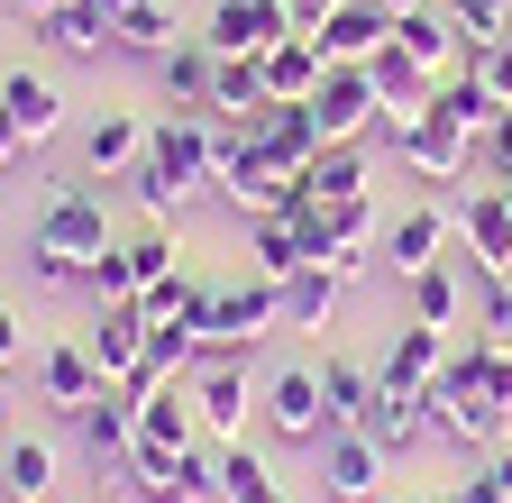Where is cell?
<instances>
[{
	"instance_id": "1",
	"label": "cell",
	"mask_w": 512,
	"mask_h": 503,
	"mask_svg": "<svg viewBox=\"0 0 512 503\" xmlns=\"http://www.w3.org/2000/svg\"><path fill=\"white\" fill-rule=\"evenodd\" d=\"M211 165H220V119L211 110H165V119H147V147H138V165H128V193H138L147 220H174L211 183Z\"/></svg>"
},
{
	"instance_id": "2",
	"label": "cell",
	"mask_w": 512,
	"mask_h": 503,
	"mask_svg": "<svg viewBox=\"0 0 512 503\" xmlns=\"http://www.w3.org/2000/svg\"><path fill=\"white\" fill-rule=\"evenodd\" d=\"M202 357H256L275 330H284V293L256 275V284H211V302H202Z\"/></svg>"
},
{
	"instance_id": "3",
	"label": "cell",
	"mask_w": 512,
	"mask_h": 503,
	"mask_svg": "<svg viewBox=\"0 0 512 503\" xmlns=\"http://www.w3.org/2000/svg\"><path fill=\"white\" fill-rule=\"evenodd\" d=\"M375 138L394 147L421 183H458V174H467V156H476V138H467L439 101H421V110H384V119H375Z\"/></svg>"
},
{
	"instance_id": "4",
	"label": "cell",
	"mask_w": 512,
	"mask_h": 503,
	"mask_svg": "<svg viewBox=\"0 0 512 503\" xmlns=\"http://www.w3.org/2000/svg\"><path fill=\"white\" fill-rule=\"evenodd\" d=\"M421 421H430V439H448V449H476V458H494L512 412H503V403H485V385H476V375L439 366L430 385H421Z\"/></svg>"
},
{
	"instance_id": "5",
	"label": "cell",
	"mask_w": 512,
	"mask_h": 503,
	"mask_svg": "<svg viewBox=\"0 0 512 503\" xmlns=\"http://www.w3.org/2000/svg\"><path fill=\"white\" fill-rule=\"evenodd\" d=\"M256 421H266L284 449H302V458H311L320 439L339 430V421H330V394H320V366H302V357H293V366H275L266 385H256Z\"/></svg>"
},
{
	"instance_id": "6",
	"label": "cell",
	"mask_w": 512,
	"mask_h": 503,
	"mask_svg": "<svg viewBox=\"0 0 512 503\" xmlns=\"http://www.w3.org/2000/svg\"><path fill=\"white\" fill-rule=\"evenodd\" d=\"M28 247H64V257H101L110 247V211H101V183L74 165V174H55V193L37 202L28 220Z\"/></svg>"
},
{
	"instance_id": "7",
	"label": "cell",
	"mask_w": 512,
	"mask_h": 503,
	"mask_svg": "<svg viewBox=\"0 0 512 503\" xmlns=\"http://www.w3.org/2000/svg\"><path fill=\"white\" fill-rule=\"evenodd\" d=\"M119 485L138 494V503H211V449L192 439V449H128V467H119Z\"/></svg>"
},
{
	"instance_id": "8",
	"label": "cell",
	"mask_w": 512,
	"mask_h": 503,
	"mask_svg": "<svg viewBox=\"0 0 512 503\" xmlns=\"http://www.w3.org/2000/svg\"><path fill=\"white\" fill-rule=\"evenodd\" d=\"M384 266H394L403 284L421 275V266H439V257H458V211L448 202H421V211H394L384 220V247H375Z\"/></svg>"
},
{
	"instance_id": "9",
	"label": "cell",
	"mask_w": 512,
	"mask_h": 503,
	"mask_svg": "<svg viewBox=\"0 0 512 503\" xmlns=\"http://www.w3.org/2000/svg\"><path fill=\"white\" fill-rule=\"evenodd\" d=\"M284 37H293V0H211V28H202L211 55H266Z\"/></svg>"
},
{
	"instance_id": "10",
	"label": "cell",
	"mask_w": 512,
	"mask_h": 503,
	"mask_svg": "<svg viewBox=\"0 0 512 503\" xmlns=\"http://www.w3.org/2000/svg\"><path fill=\"white\" fill-rule=\"evenodd\" d=\"M311 119H320V138H375V119H384V92L366 65H330L311 92Z\"/></svg>"
},
{
	"instance_id": "11",
	"label": "cell",
	"mask_w": 512,
	"mask_h": 503,
	"mask_svg": "<svg viewBox=\"0 0 512 503\" xmlns=\"http://www.w3.org/2000/svg\"><path fill=\"white\" fill-rule=\"evenodd\" d=\"M183 394H192V412H202L211 439H238L247 412H256V394H247V357H202V366L183 375Z\"/></svg>"
},
{
	"instance_id": "12",
	"label": "cell",
	"mask_w": 512,
	"mask_h": 503,
	"mask_svg": "<svg viewBox=\"0 0 512 503\" xmlns=\"http://www.w3.org/2000/svg\"><path fill=\"white\" fill-rule=\"evenodd\" d=\"M311 458H320V494L330 503H384V449L366 430H330Z\"/></svg>"
},
{
	"instance_id": "13",
	"label": "cell",
	"mask_w": 512,
	"mask_h": 503,
	"mask_svg": "<svg viewBox=\"0 0 512 503\" xmlns=\"http://www.w3.org/2000/svg\"><path fill=\"white\" fill-rule=\"evenodd\" d=\"M74 439H83L92 467H128V449H138V394H128V385H101L74 412Z\"/></svg>"
},
{
	"instance_id": "14",
	"label": "cell",
	"mask_w": 512,
	"mask_h": 503,
	"mask_svg": "<svg viewBox=\"0 0 512 503\" xmlns=\"http://www.w3.org/2000/svg\"><path fill=\"white\" fill-rule=\"evenodd\" d=\"M247 147L266 156V174H302L311 156H320V119H311V101H266V119L247 129Z\"/></svg>"
},
{
	"instance_id": "15",
	"label": "cell",
	"mask_w": 512,
	"mask_h": 503,
	"mask_svg": "<svg viewBox=\"0 0 512 503\" xmlns=\"http://www.w3.org/2000/svg\"><path fill=\"white\" fill-rule=\"evenodd\" d=\"M458 211V266H503L512 257V193L503 183H485V193H467V202H448Z\"/></svg>"
},
{
	"instance_id": "16",
	"label": "cell",
	"mask_w": 512,
	"mask_h": 503,
	"mask_svg": "<svg viewBox=\"0 0 512 503\" xmlns=\"http://www.w3.org/2000/svg\"><path fill=\"white\" fill-rule=\"evenodd\" d=\"M101 385H110V375L92 366V348H83V339H55V348L37 357V403H46L55 421H74V412H83Z\"/></svg>"
},
{
	"instance_id": "17",
	"label": "cell",
	"mask_w": 512,
	"mask_h": 503,
	"mask_svg": "<svg viewBox=\"0 0 512 503\" xmlns=\"http://www.w3.org/2000/svg\"><path fill=\"white\" fill-rule=\"evenodd\" d=\"M55 485H64L55 439H37V430H0V503H46Z\"/></svg>"
},
{
	"instance_id": "18",
	"label": "cell",
	"mask_w": 512,
	"mask_h": 503,
	"mask_svg": "<svg viewBox=\"0 0 512 503\" xmlns=\"http://www.w3.org/2000/svg\"><path fill=\"white\" fill-rule=\"evenodd\" d=\"M83 348H92V366L110 375V385H128V375H138V348H147V311L138 302H92Z\"/></svg>"
},
{
	"instance_id": "19",
	"label": "cell",
	"mask_w": 512,
	"mask_h": 503,
	"mask_svg": "<svg viewBox=\"0 0 512 503\" xmlns=\"http://www.w3.org/2000/svg\"><path fill=\"white\" fill-rule=\"evenodd\" d=\"M138 147H147V119H138V110H101L92 129H83V147H74V165H83L92 183H128Z\"/></svg>"
},
{
	"instance_id": "20",
	"label": "cell",
	"mask_w": 512,
	"mask_h": 503,
	"mask_svg": "<svg viewBox=\"0 0 512 503\" xmlns=\"http://www.w3.org/2000/svg\"><path fill=\"white\" fill-rule=\"evenodd\" d=\"M311 37H320V55H330V65H366V55L394 37V19H384V0H339V10L320 19Z\"/></svg>"
},
{
	"instance_id": "21",
	"label": "cell",
	"mask_w": 512,
	"mask_h": 503,
	"mask_svg": "<svg viewBox=\"0 0 512 503\" xmlns=\"http://www.w3.org/2000/svg\"><path fill=\"white\" fill-rule=\"evenodd\" d=\"M302 183H311V202H366V183H375V165H366V138H320V156L302 165Z\"/></svg>"
},
{
	"instance_id": "22",
	"label": "cell",
	"mask_w": 512,
	"mask_h": 503,
	"mask_svg": "<svg viewBox=\"0 0 512 503\" xmlns=\"http://www.w3.org/2000/svg\"><path fill=\"white\" fill-rule=\"evenodd\" d=\"M439 366H448V330H430V321H403L394 339H384V357H375V375L403 385V394H421Z\"/></svg>"
},
{
	"instance_id": "23",
	"label": "cell",
	"mask_w": 512,
	"mask_h": 503,
	"mask_svg": "<svg viewBox=\"0 0 512 503\" xmlns=\"http://www.w3.org/2000/svg\"><path fill=\"white\" fill-rule=\"evenodd\" d=\"M256 65H266V101H311V92H320V74H330V55H320V37H311V28H293L284 46L256 55Z\"/></svg>"
},
{
	"instance_id": "24",
	"label": "cell",
	"mask_w": 512,
	"mask_h": 503,
	"mask_svg": "<svg viewBox=\"0 0 512 503\" xmlns=\"http://www.w3.org/2000/svg\"><path fill=\"white\" fill-rule=\"evenodd\" d=\"M211 503H284V485H275V467L247 449V439H220L211 449Z\"/></svg>"
},
{
	"instance_id": "25",
	"label": "cell",
	"mask_w": 512,
	"mask_h": 503,
	"mask_svg": "<svg viewBox=\"0 0 512 503\" xmlns=\"http://www.w3.org/2000/svg\"><path fill=\"white\" fill-rule=\"evenodd\" d=\"M0 110L19 119V138H28V147H46V138L64 129V92H55L46 74H28V65H19V74H0Z\"/></svg>"
},
{
	"instance_id": "26",
	"label": "cell",
	"mask_w": 512,
	"mask_h": 503,
	"mask_svg": "<svg viewBox=\"0 0 512 503\" xmlns=\"http://www.w3.org/2000/svg\"><path fill=\"white\" fill-rule=\"evenodd\" d=\"M211 74H220V55L202 37H183L156 55V83H165V110H211Z\"/></svg>"
},
{
	"instance_id": "27",
	"label": "cell",
	"mask_w": 512,
	"mask_h": 503,
	"mask_svg": "<svg viewBox=\"0 0 512 503\" xmlns=\"http://www.w3.org/2000/svg\"><path fill=\"white\" fill-rule=\"evenodd\" d=\"M357 430L375 439L384 458H403L412 439H430V421H421V394H403V385H384V375H375V403H366V421H357Z\"/></svg>"
},
{
	"instance_id": "28",
	"label": "cell",
	"mask_w": 512,
	"mask_h": 503,
	"mask_svg": "<svg viewBox=\"0 0 512 503\" xmlns=\"http://www.w3.org/2000/svg\"><path fill=\"white\" fill-rule=\"evenodd\" d=\"M394 46L412 55V65H421L430 83H439V74H458V28H448V10H430V0L394 19Z\"/></svg>"
},
{
	"instance_id": "29",
	"label": "cell",
	"mask_w": 512,
	"mask_h": 503,
	"mask_svg": "<svg viewBox=\"0 0 512 503\" xmlns=\"http://www.w3.org/2000/svg\"><path fill=\"white\" fill-rule=\"evenodd\" d=\"M247 266L266 275V284H284V275L311 266V247H302V229H293L284 211H256V220H247Z\"/></svg>"
},
{
	"instance_id": "30",
	"label": "cell",
	"mask_w": 512,
	"mask_h": 503,
	"mask_svg": "<svg viewBox=\"0 0 512 503\" xmlns=\"http://www.w3.org/2000/svg\"><path fill=\"white\" fill-rule=\"evenodd\" d=\"M403 293H412V321H430V330H458V321H467V266H458V257L421 266Z\"/></svg>"
},
{
	"instance_id": "31",
	"label": "cell",
	"mask_w": 512,
	"mask_h": 503,
	"mask_svg": "<svg viewBox=\"0 0 512 503\" xmlns=\"http://www.w3.org/2000/svg\"><path fill=\"white\" fill-rule=\"evenodd\" d=\"M37 37H46L55 55H119V37H110V10H101V0H64L55 19H37Z\"/></svg>"
},
{
	"instance_id": "32",
	"label": "cell",
	"mask_w": 512,
	"mask_h": 503,
	"mask_svg": "<svg viewBox=\"0 0 512 503\" xmlns=\"http://www.w3.org/2000/svg\"><path fill=\"white\" fill-rule=\"evenodd\" d=\"M138 439H147V449H192V439H202V412H192V394H183V385L138 394Z\"/></svg>"
},
{
	"instance_id": "33",
	"label": "cell",
	"mask_w": 512,
	"mask_h": 503,
	"mask_svg": "<svg viewBox=\"0 0 512 503\" xmlns=\"http://www.w3.org/2000/svg\"><path fill=\"white\" fill-rule=\"evenodd\" d=\"M275 293H284V330H330V321H339V293H348V284H339L330 266H302V275H284Z\"/></svg>"
},
{
	"instance_id": "34",
	"label": "cell",
	"mask_w": 512,
	"mask_h": 503,
	"mask_svg": "<svg viewBox=\"0 0 512 503\" xmlns=\"http://www.w3.org/2000/svg\"><path fill=\"white\" fill-rule=\"evenodd\" d=\"M211 110L238 119V129H256V119H266V65H256V55H220V74H211Z\"/></svg>"
},
{
	"instance_id": "35",
	"label": "cell",
	"mask_w": 512,
	"mask_h": 503,
	"mask_svg": "<svg viewBox=\"0 0 512 503\" xmlns=\"http://www.w3.org/2000/svg\"><path fill=\"white\" fill-rule=\"evenodd\" d=\"M110 37H119V55H138V65H156L165 46H183V28H174L165 0H128V10L110 19Z\"/></svg>"
},
{
	"instance_id": "36",
	"label": "cell",
	"mask_w": 512,
	"mask_h": 503,
	"mask_svg": "<svg viewBox=\"0 0 512 503\" xmlns=\"http://www.w3.org/2000/svg\"><path fill=\"white\" fill-rule=\"evenodd\" d=\"M366 74H375V92H384V110H421V101H430V92H439V83H430V74H421V65H412V55H403V46H394V37H384V46H375V55H366Z\"/></svg>"
},
{
	"instance_id": "37",
	"label": "cell",
	"mask_w": 512,
	"mask_h": 503,
	"mask_svg": "<svg viewBox=\"0 0 512 503\" xmlns=\"http://www.w3.org/2000/svg\"><path fill=\"white\" fill-rule=\"evenodd\" d=\"M320 394H330V421H339V430H357L366 403H375V366H357V357H320Z\"/></svg>"
},
{
	"instance_id": "38",
	"label": "cell",
	"mask_w": 512,
	"mask_h": 503,
	"mask_svg": "<svg viewBox=\"0 0 512 503\" xmlns=\"http://www.w3.org/2000/svg\"><path fill=\"white\" fill-rule=\"evenodd\" d=\"M430 101H439L448 119H458V129H467V138H485V129H494V119H503V101L485 92V74H439V92H430Z\"/></svg>"
},
{
	"instance_id": "39",
	"label": "cell",
	"mask_w": 512,
	"mask_h": 503,
	"mask_svg": "<svg viewBox=\"0 0 512 503\" xmlns=\"http://www.w3.org/2000/svg\"><path fill=\"white\" fill-rule=\"evenodd\" d=\"M119 257H128V275H138V293L165 284L174 275V220H147L138 238H119Z\"/></svg>"
},
{
	"instance_id": "40",
	"label": "cell",
	"mask_w": 512,
	"mask_h": 503,
	"mask_svg": "<svg viewBox=\"0 0 512 503\" xmlns=\"http://www.w3.org/2000/svg\"><path fill=\"white\" fill-rule=\"evenodd\" d=\"M83 293H92V302H138V275H128L119 247H101V257L83 266Z\"/></svg>"
},
{
	"instance_id": "41",
	"label": "cell",
	"mask_w": 512,
	"mask_h": 503,
	"mask_svg": "<svg viewBox=\"0 0 512 503\" xmlns=\"http://www.w3.org/2000/svg\"><path fill=\"white\" fill-rule=\"evenodd\" d=\"M467 174H476V183H512V110H503V119H494V129L476 138V156H467Z\"/></svg>"
},
{
	"instance_id": "42",
	"label": "cell",
	"mask_w": 512,
	"mask_h": 503,
	"mask_svg": "<svg viewBox=\"0 0 512 503\" xmlns=\"http://www.w3.org/2000/svg\"><path fill=\"white\" fill-rule=\"evenodd\" d=\"M476 385H485V403H503V412H512V339L485 357V375H476Z\"/></svg>"
},
{
	"instance_id": "43",
	"label": "cell",
	"mask_w": 512,
	"mask_h": 503,
	"mask_svg": "<svg viewBox=\"0 0 512 503\" xmlns=\"http://www.w3.org/2000/svg\"><path fill=\"white\" fill-rule=\"evenodd\" d=\"M476 74H485V92H494V101L512 110V37H494V55H485V65H476Z\"/></svg>"
},
{
	"instance_id": "44",
	"label": "cell",
	"mask_w": 512,
	"mask_h": 503,
	"mask_svg": "<svg viewBox=\"0 0 512 503\" xmlns=\"http://www.w3.org/2000/svg\"><path fill=\"white\" fill-rule=\"evenodd\" d=\"M448 494H458V503H503V485H494V467H476V476H458V485H448Z\"/></svg>"
},
{
	"instance_id": "45",
	"label": "cell",
	"mask_w": 512,
	"mask_h": 503,
	"mask_svg": "<svg viewBox=\"0 0 512 503\" xmlns=\"http://www.w3.org/2000/svg\"><path fill=\"white\" fill-rule=\"evenodd\" d=\"M19 348H28V330H19V311H0V366H19Z\"/></svg>"
},
{
	"instance_id": "46",
	"label": "cell",
	"mask_w": 512,
	"mask_h": 503,
	"mask_svg": "<svg viewBox=\"0 0 512 503\" xmlns=\"http://www.w3.org/2000/svg\"><path fill=\"white\" fill-rule=\"evenodd\" d=\"M330 10H339V0H293V28H320Z\"/></svg>"
},
{
	"instance_id": "47",
	"label": "cell",
	"mask_w": 512,
	"mask_h": 503,
	"mask_svg": "<svg viewBox=\"0 0 512 503\" xmlns=\"http://www.w3.org/2000/svg\"><path fill=\"white\" fill-rule=\"evenodd\" d=\"M19 147H28V138H19V119H10V110H0V165H10Z\"/></svg>"
},
{
	"instance_id": "48",
	"label": "cell",
	"mask_w": 512,
	"mask_h": 503,
	"mask_svg": "<svg viewBox=\"0 0 512 503\" xmlns=\"http://www.w3.org/2000/svg\"><path fill=\"white\" fill-rule=\"evenodd\" d=\"M485 467H494V485H503V503H512V449H494Z\"/></svg>"
},
{
	"instance_id": "49",
	"label": "cell",
	"mask_w": 512,
	"mask_h": 503,
	"mask_svg": "<svg viewBox=\"0 0 512 503\" xmlns=\"http://www.w3.org/2000/svg\"><path fill=\"white\" fill-rule=\"evenodd\" d=\"M55 10H64V0H19V19H28V28H37V19H55Z\"/></svg>"
},
{
	"instance_id": "50",
	"label": "cell",
	"mask_w": 512,
	"mask_h": 503,
	"mask_svg": "<svg viewBox=\"0 0 512 503\" xmlns=\"http://www.w3.org/2000/svg\"><path fill=\"white\" fill-rule=\"evenodd\" d=\"M0 430H10V366H0Z\"/></svg>"
},
{
	"instance_id": "51",
	"label": "cell",
	"mask_w": 512,
	"mask_h": 503,
	"mask_svg": "<svg viewBox=\"0 0 512 503\" xmlns=\"http://www.w3.org/2000/svg\"><path fill=\"white\" fill-rule=\"evenodd\" d=\"M403 10H421V0H384V19H403Z\"/></svg>"
},
{
	"instance_id": "52",
	"label": "cell",
	"mask_w": 512,
	"mask_h": 503,
	"mask_svg": "<svg viewBox=\"0 0 512 503\" xmlns=\"http://www.w3.org/2000/svg\"><path fill=\"white\" fill-rule=\"evenodd\" d=\"M485 275H494V284H512V257H503V266H485Z\"/></svg>"
},
{
	"instance_id": "53",
	"label": "cell",
	"mask_w": 512,
	"mask_h": 503,
	"mask_svg": "<svg viewBox=\"0 0 512 503\" xmlns=\"http://www.w3.org/2000/svg\"><path fill=\"white\" fill-rule=\"evenodd\" d=\"M101 10H110V19H119V10H128V0H101Z\"/></svg>"
},
{
	"instance_id": "54",
	"label": "cell",
	"mask_w": 512,
	"mask_h": 503,
	"mask_svg": "<svg viewBox=\"0 0 512 503\" xmlns=\"http://www.w3.org/2000/svg\"><path fill=\"white\" fill-rule=\"evenodd\" d=\"M384 503H421V494H384Z\"/></svg>"
},
{
	"instance_id": "55",
	"label": "cell",
	"mask_w": 512,
	"mask_h": 503,
	"mask_svg": "<svg viewBox=\"0 0 512 503\" xmlns=\"http://www.w3.org/2000/svg\"><path fill=\"white\" fill-rule=\"evenodd\" d=\"M421 503H458V494H421Z\"/></svg>"
},
{
	"instance_id": "56",
	"label": "cell",
	"mask_w": 512,
	"mask_h": 503,
	"mask_svg": "<svg viewBox=\"0 0 512 503\" xmlns=\"http://www.w3.org/2000/svg\"><path fill=\"white\" fill-rule=\"evenodd\" d=\"M503 10H512V0H503Z\"/></svg>"
}]
</instances>
